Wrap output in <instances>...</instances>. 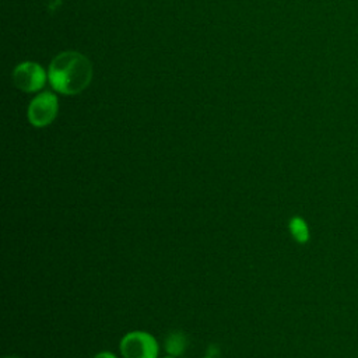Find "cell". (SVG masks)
Wrapping results in <instances>:
<instances>
[{
  "instance_id": "6da1fadb",
  "label": "cell",
  "mask_w": 358,
  "mask_h": 358,
  "mask_svg": "<svg viewBox=\"0 0 358 358\" xmlns=\"http://www.w3.org/2000/svg\"><path fill=\"white\" fill-rule=\"evenodd\" d=\"M48 78L57 92L76 95L90 85L92 80V64L83 53L66 50L55 56L50 62Z\"/></svg>"
},
{
  "instance_id": "7a4b0ae2",
  "label": "cell",
  "mask_w": 358,
  "mask_h": 358,
  "mask_svg": "<svg viewBox=\"0 0 358 358\" xmlns=\"http://www.w3.org/2000/svg\"><path fill=\"white\" fill-rule=\"evenodd\" d=\"M123 358H157L159 347L152 334L147 331H130L120 340Z\"/></svg>"
},
{
  "instance_id": "3957f363",
  "label": "cell",
  "mask_w": 358,
  "mask_h": 358,
  "mask_svg": "<svg viewBox=\"0 0 358 358\" xmlns=\"http://www.w3.org/2000/svg\"><path fill=\"white\" fill-rule=\"evenodd\" d=\"M59 110L57 96L52 91H43L38 94L28 106V120L35 127H45L50 124Z\"/></svg>"
},
{
  "instance_id": "277c9868",
  "label": "cell",
  "mask_w": 358,
  "mask_h": 358,
  "mask_svg": "<svg viewBox=\"0 0 358 358\" xmlns=\"http://www.w3.org/2000/svg\"><path fill=\"white\" fill-rule=\"evenodd\" d=\"M48 74L41 64L35 62H24L15 66L13 70L14 85L25 92H35L41 90L46 83Z\"/></svg>"
},
{
  "instance_id": "5b68a950",
  "label": "cell",
  "mask_w": 358,
  "mask_h": 358,
  "mask_svg": "<svg viewBox=\"0 0 358 358\" xmlns=\"http://www.w3.org/2000/svg\"><path fill=\"white\" fill-rule=\"evenodd\" d=\"M288 229H289V234L292 235V238L295 239V242H298L301 245H305L309 242V238H310L309 227L302 217L294 215L288 222Z\"/></svg>"
},
{
  "instance_id": "8992f818",
  "label": "cell",
  "mask_w": 358,
  "mask_h": 358,
  "mask_svg": "<svg viewBox=\"0 0 358 358\" xmlns=\"http://www.w3.org/2000/svg\"><path fill=\"white\" fill-rule=\"evenodd\" d=\"M187 345L186 336L180 331H172L165 338V350L171 357H179L185 352Z\"/></svg>"
},
{
  "instance_id": "52a82bcc",
  "label": "cell",
  "mask_w": 358,
  "mask_h": 358,
  "mask_svg": "<svg viewBox=\"0 0 358 358\" xmlns=\"http://www.w3.org/2000/svg\"><path fill=\"white\" fill-rule=\"evenodd\" d=\"M94 358H116V357L109 351H102V352H98Z\"/></svg>"
},
{
  "instance_id": "ba28073f",
  "label": "cell",
  "mask_w": 358,
  "mask_h": 358,
  "mask_svg": "<svg viewBox=\"0 0 358 358\" xmlns=\"http://www.w3.org/2000/svg\"><path fill=\"white\" fill-rule=\"evenodd\" d=\"M3 358H20V357H15V355H6V357H3Z\"/></svg>"
},
{
  "instance_id": "9c48e42d",
  "label": "cell",
  "mask_w": 358,
  "mask_h": 358,
  "mask_svg": "<svg viewBox=\"0 0 358 358\" xmlns=\"http://www.w3.org/2000/svg\"><path fill=\"white\" fill-rule=\"evenodd\" d=\"M166 358H175V357H166Z\"/></svg>"
},
{
  "instance_id": "30bf717a",
  "label": "cell",
  "mask_w": 358,
  "mask_h": 358,
  "mask_svg": "<svg viewBox=\"0 0 358 358\" xmlns=\"http://www.w3.org/2000/svg\"><path fill=\"white\" fill-rule=\"evenodd\" d=\"M206 358H210V357H206Z\"/></svg>"
}]
</instances>
